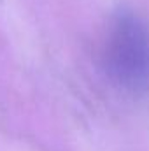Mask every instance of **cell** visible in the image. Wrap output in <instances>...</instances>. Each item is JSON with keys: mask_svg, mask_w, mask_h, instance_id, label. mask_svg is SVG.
Here are the masks:
<instances>
[{"mask_svg": "<svg viewBox=\"0 0 149 151\" xmlns=\"http://www.w3.org/2000/svg\"><path fill=\"white\" fill-rule=\"evenodd\" d=\"M100 65L114 86L144 93L149 90V25L130 11L111 19L100 49Z\"/></svg>", "mask_w": 149, "mask_h": 151, "instance_id": "6da1fadb", "label": "cell"}]
</instances>
